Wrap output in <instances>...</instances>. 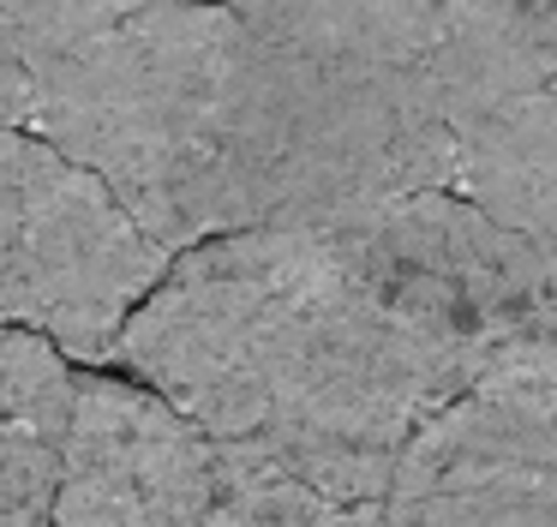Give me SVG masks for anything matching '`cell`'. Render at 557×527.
I'll return each mask as SVG.
<instances>
[{
	"label": "cell",
	"mask_w": 557,
	"mask_h": 527,
	"mask_svg": "<svg viewBox=\"0 0 557 527\" xmlns=\"http://www.w3.org/2000/svg\"><path fill=\"white\" fill-rule=\"evenodd\" d=\"M109 366L342 522H384L396 450L425 414L468 383L557 371V246L456 186L228 228L174 252Z\"/></svg>",
	"instance_id": "6da1fadb"
},
{
	"label": "cell",
	"mask_w": 557,
	"mask_h": 527,
	"mask_svg": "<svg viewBox=\"0 0 557 527\" xmlns=\"http://www.w3.org/2000/svg\"><path fill=\"white\" fill-rule=\"evenodd\" d=\"M25 126L85 162L169 252L240 228L252 19L216 0H0Z\"/></svg>",
	"instance_id": "7a4b0ae2"
},
{
	"label": "cell",
	"mask_w": 557,
	"mask_h": 527,
	"mask_svg": "<svg viewBox=\"0 0 557 527\" xmlns=\"http://www.w3.org/2000/svg\"><path fill=\"white\" fill-rule=\"evenodd\" d=\"M437 0H300L252 19L240 228L336 222L449 186Z\"/></svg>",
	"instance_id": "3957f363"
},
{
	"label": "cell",
	"mask_w": 557,
	"mask_h": 527,
	"mask_svg": "<svg viewBox=\"0 0 557 527\" xmlns=\"http://www.w3.org/2000/svg\"><path fill=\"white\" fill-rule=\"evenodd\" d=\"M174 252L66 150L0 126V323L37 330L78 366H109L133 306Z\"/></svg>",
	"instance_id": "277c9868"
},
{
	"label": "cell",
	"mask_w": 557,
	"mask_h": 527,
	"mask_svg": "<svg viewBox=\"0 0 557 527\" xmlns=\"http://www.w3.org/2000/svg\"><path fill=\"white\" fill-rule=\"evenodd\" d=\"M449 186L557 246V0H437Z\"/></svg>",
	"instance_id": "5b68a950"
},
{
	"label": "cell",
	"mask_w": 557,
	"mask_h": 527,
	"mask_svg": "<svg viewBox=\"0 0 557 527\" xmlns=\"http://www.w3.org/2000/svg\"><path fill=\"white\" fill-rule=\"evenodd\" d=\"M384 522H557V371L468 383L413 426Z\"/></svg>",
	"instance_id": "8992f818"
},
{
	"label": "cell",
	"mask_w": 557,
	"mask_h": 527,
	"mask_svg": "<svg viewBox=\"0 0 557 527\" xmlns=\"http://www.w3.org/2000/svg\"><path fill=\"white\" fill-rule=\"evenodd\" d=\"M49 522H216V438L145 378L73 371Z\"/></svg>",
	"instance_id": "52a82bcc"
},
{
	"label": "cell",
	"mask_w": 557,
	"mask_h": 527,
	"mask_svg": "<svg viewBox=\"0 0 557 527\" xmlns=\"http://www.w3.org/2000/svg\"><path fill=\"white\" fill-rule=\"evenodd\" d=\"M73 419V366L37 330L0 323V522H49L61 443Z\"/></svg>",
	"instance_id": "ba28073f"
},
{
	"label": "cell",
	"mask_w": 557,
	"mask_h": 527,
	"mask_svg": "<svg viewBox=\"0 0 557 527\" xmlns=\"http://www.w3.org/2000/svg\"><path fill=\"white\" fill-rule=\"evenodd\" d=\"M0 126H25V84H18V60L7 42V19H0Z\"/></svg>",
	"instance_id": "9c48e42d"
},
{
	"label": "cell",
	"mask_w": 557,
	"mask_h": 527,
	"mask_svg": "<svg viewBox=\"0 0 557 527\" xmlns=\"http://www.w3.org/2000/svg\"><path fill=\"white\" fill-rule=\"evenodd\" d=\"M216 7H234V12H246V19H270V12L300 7V0H216Z\"/></svg>",
	"instance_id": "30bf717a"
}]
</instances>
